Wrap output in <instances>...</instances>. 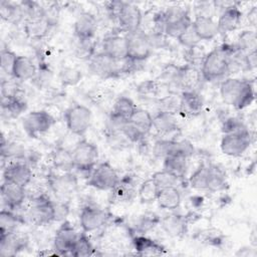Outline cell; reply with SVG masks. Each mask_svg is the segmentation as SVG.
<instances>
[{"label": "cell", "mask_w": 257, "mask_h": 257, "mask_svg": "<svg viewBox=\"0 0 257 257\" xmlns=\"http://www.w3.org/2000/svg\"><path fill=\"white\" fill-rule=\"evenodd\" d=\"M220 95L226 104L236 109H243L249 106L255 99L252 82L234 77H228L221 82Z\"/></svg>", "instance_id": "cell-1"}, {"label": "cell", "mask_w": 257, "mask_h": 257, "mask_svg": "<svg viewBox=\"0 0 257 257\" xmlns=\"http://www.w3.org/2000/svg\"><path fill=\"white\" fill-rule=\"evenodd\" d=\"M229 71V57L225 45L210 51L201 61V73L207 81L219 79Z\"/></svg>", "instance_id": "cell-2"}, {"label": "cell", "mask_w": 257, "mask_h": 257, "mask_svg": "<svg viewBox=\"0 0 257 257\" xmlns=\"http://www.w3.org/2000/svg\"><path fill=\"white\" fill-rule=\"evenodd\" d=\"M125 61L126 58L114 60L100 51L89 59V70L100 78H112L127 73V62L125 63Z\"/></svg>", "instance_id": "cell-3"}, {"label": "cell", "mask_w": 257, "mask_h": 257, "mask_svg": "<svg viewBox=\"0 0 257 257\" xmlns=\"http://www.w3.org/2000/svg\"><path fill=\"white\" fill-rule=\"evenodd\" d=\"M72 159L74 169L79 173L86 174L88 178L97 164L98 149L94 144L81 140L72 149Z\"/></svg>", "instance_id": "cell-4"}, {"label": "cell", "mask_w": 257, "mask_h": 257, "mask_svg": "<svg viewBox=\"0 0 257 257\" xmlns=\"http://www.w3.org/2000/svg\"><path fill=\"white\" fill-rule=\"evenodd\" d=\"M92 119L91 110L83 104H73L64 112L66 128L71 135L82 137L90 126Z\"/></svg>", "instance_id": "cell-5"}, {"label": "cell", "mask_w": 257, "mask_h": 257, "mask_svg": "<svg viewBox=\"0 0 257 257\" xmlns=\"http://www.w3.org/2000/svg\"><path fill=\"white\" fill-rule=\"evenodd\" d=\"M55 123V118L46 110H33L28 112L23 120L24 132L30 138H38L47 133Z\"/></svg>", "instance_id": "cell-6"}, {"label": "cell", "mask_w": 257, "mask_h": 257, "mask_svg": "<svg viewBox=\"0 0 257 257\" xmlns=\"http://www.w3.org/2000/svg\"><path fill=\"white\" fill-rule=\"evenodd\" d=\"M119 179L115 169L108 162H102L94 167L87 178L86 185L96 190L109 191Z\"/></svg>", "instance_id": "cell-7"}, {"label": "cell", "mask_w": 257, "mask_h": 257, "mask_svg": "<svg viewBox=\"0 0 257 257\" xmlns=\"http://www.w3.org/2000/svg\"><path fill=\"white\" fill-rule=\"evenodd\" d=\"M27 215L30 221L35 225H45L55 221L53 201H51L45 193L35 196L32 199V204Z\"/></svg>", "instance_id": "cell-8"}, {"label": "cell", "mask_w": 257, "mask_h": 257, "mask_svg": "<svg viewBox=\"0 0 257 257\" xmlns=\"http://www.w3.org/2000/svg\"><path fill=\"white\" fill-rule=\"evenodd\" d=\"M164 12L167 22L165 28L167 36L178 38L192 24L188 10L183 7L171 6Z\"/></svg>", "instance_id": "cell-9"}, {"label": "cell", "mask_w": 257, "mask_h": 257, "mask_svg": "<svg viewBox=\"0 0 257 257\" xmlns=\"http://www.w3.org/2000/svg\"><path fill=\"white\" fill-rule=\"evenodd\" d=\"M127 39V57L138 62L145 61L150 57L153 51V45L149 33L139 29L136 32L126 34Z\"/></svg>", "instance_id": "cell-10"}, {"label": "cell", "mask_w": 257, "mask_h": 257, "mask_svg": "<svg viewBox=\"0 0 257 257\" xmlns=\"http://www.w3.org/2000/svg\"><path fill=\"white\" fill-rule=\"evenodd\" d=\"M47 184L58 201L67 202L77 189V178L70 172L63 175H50Z\"/></svg>", "instance_id": "cell-11"}, {"label": "cell", "mask_w": 257, "mask_h": 257, "mask_svg": "<svg viewBox=\"0 0 257 257\" xmlns=\"http://www.w3.org/2000/svg\"><path fill=\"white\" fill-rule=\"evenodd\" d=\"M251 145V134L249 131L235 134L223 135L220 148L223 154L229 157L242 156Z\"/></svg>", "instance_id": "cell-12"}, {"label": "cell", "mask_w": 257, "mask_h": 257, "mask_svg": "<svg viewBox=\"0 0 257 257\" xmlns=\"http://www.w3.org/2000/svg\"><path fill=\"white\" fill-rule=\"evenodd\" d=\"M108 220L107 213L94 206H84L79 214V224L85 233L92 232L102 227Z\"/></svg>", "instance_id": "cell-13"}, {"label": "cell", "mask_w": 257, "mask_h": 257, "mask_svg": "<svg viewBox=\"0 0 257 257\" xmlns=\"http://www.w3.org/2000/svg\"><path fill=\"white\" fill-rule=\"evenodd\" d=\"M142 19V12L137 5L128 2H122L116 20L121 29L124 30L126 34L136 32L141 29L140 27Z\"/></svg>", "instance_id": "cell-14"}, {"label": "cell", "mask_w": 257, "mask_h": 257, "mask_svg": "<svg viewBox=\"0 0 257 257\" xmlns=\"http://www.w3.org/2000/svg\"><path fill=\"white\" fill-rule=\"evenodd\" d=\"M136 184L131 177H123L109 190L108 201L111 204H126L132 202L137 196Z\"/></svg>", "instance_id": "cell-15"}, {"label": "cell", "mask_w": 257, "mask_h": 257, "mask_svg": "<svg viewBox=\"0 0 257 257\" xmlns=\"http://www.w3.org/2000/svg\"><path fill=\"white\" fill-rule=\"evenodd\" d=\"M101 52L114 60H121L127 57L126 35L110 34L103 38Z\"/></svg>", "instance_id": "cell-16"}, {"label": "cell", "mask_w": 257, "mask_h": 257, "mask_svg": "<svg viewBox=\"0 0 257 257\" xmlns=\"http://www.w3.org/2000/svg\"><path fill=\"white\" fill-rule=\"evenodd\" d=\"M202 78L201 70L189 63L178 68L176 85L183 91H196Z\"/></svg>", "instance_id": "cell-17"}, {"label": "cell", "mask_w": 257, "mask_h": 257, "mask_svg": "<svg viewBox=\"0 0 257 257\" xmlns=\"http://www.w3.org/2000/svg\"><path fill=\"white\" fill-rule=\"evenodd\" d=\"M77 237L78 234L76 233L74 227L68 221H64L56 230L53 240L54 249L59 254L69 253Z\"/></svg>", "instance_id": "cell-18"}, {"label": "cell", "mask_w": 257, "mask_h": 257, "mask_svg": "<svg viewBox=\"0 0 257 257\" xmlns=\"http://www.w3.org/2000/svg\"><path fill=\"white\" fill-rule=\"evenodd\" d=\"M1 197L7 209L14 210L19 208L26 198V188L15 183L3 180L1 185Z\"/></svg>", "instance_id": "cell-19"}, {"label": "cell", "mask_w": 257, "mask_h": 257, "mask_svg": "<svg viewBox=\"0 0 257 257\" xmlns=\"http://www.w3.org/2000/svg\"><path fill=\"white\" fill-rule=\"evenodd\" d=\"M3 180L26 188L31 183L32 171L27 164L23 162H14L4 169Z\"/></svg>", "instance_id": "cell-20"}, {"label": "cell", "mask_w": 257, "mask_h": 257, "mask_svg": "<svg viewBox=\"0 0 257 257\" xmlns=\"http://www.w3.org/2000/svg\"><path fill=\"white\" fill-rule=\"evenodd\" d=\"M52 25L46 20L42 14L27 17L24 23V32L26 36L32 40H40L44 38Z\"/></svg>", "instance_id": "cell-21"}, {"label": "cell", "mask_w": 257, "mask_h": 257, "mask_svg": "<svg viewBox=\"0 0 257 257\" xmlns=\"http://www.w3.org/2000/svg\"><path fill=\"white\" fill-rule=\"evenodd\" d=\"M192 27L200 40H211L219 33L217 22L209 15H197L192 21Z\"/></svg>", "instance_id": "cell-22"}, {"label": "cell", "mask_w": 257, "mask_h": 257, "mask_svg": "<svg viewBox=\"0 0 257 257\" xmlns=\"http://www.w3.org/2000/svg\"><path fill=\"white\" fill-rule=\"evenodd\" d=\"M97 29V21L95 17L88 13H80L73 24V32L76 38H93Z\"/></svg>", "instance_id": "cell-23"}, {"label": "cell", "mask_w": 257, "mask_h": 257, "mask_svg": "<svg viewBox=\"0 0 257 257\" xmlns=\"http://www.w3.org/2000/svg\"><path fill=\"white\" fill-rule=\"evenodd\" d=\"M241 19L242 12L237 6L232 5L226 7V9H224V11L221 13L217 22L219 33L225 34L234 31L240 25Z\"/></svg>", "instance_id": "cell-24"}, {"label": "cell", "mask_w": 257, "mask_h": 257, "mask_svg": "<svg viewBox=\"0 0 257 257\" xmlns=\"http://www.w3.org/2000/svg\"><path fill=\"white\" fill-rule=\"evenodd\" d=\"M203 98L197 91H183L181 93L180 112L186 116H196L203 109Z\"/></svg>", "instance_id": "cell-25"}, {"label": "cell", "mask_w": 257, "mask_h": 257, "mask_svg": "<svg viewBox=\"0 0 257 257\" xmlns=\"http://www.w3.org/2000/svg\"><path fill=\"white\" fill-rule=\"evenodd\" d=\"M26 246V240L16 235V232L0 235V255L2 257L14 256Z\"/></svg>", "instance_id": "cell-26"}, {"label": "cell", "mask_w": 257, "mask_h": 257, "mask_svg": "<svg viewBox=\"0 0 257 257\" xmlns=\"http://www.w3.org/2000/svg\"><path fill=\"white\" fill-rule=\"evenodd\" d=\"M36 73V66L29 57L23 55L17 56L12 72L13 78L16 80L25 81L34 78Z\"/></svg>", "instance_id": "cell-27"}, {"label": "cell", "mask_w": 257, "mask_h": 257, "mask_svg": "<svg viewBox=\"0 0 257 257\" xmlns=\"http://www.w3.org/2000/svg\"><path fill=\"white\" fill-rule=\"evenodd\" d=\"M163 230L171 237L182 236L187 230V220L178 214L167 215L160 221Z\"/></svg>", "instance_id": "cell-28"}, {"label": "cell", "mask_w": 257, "mask_h": 257, "mask_svg": "<svg viewBox=\"0 0 257 257\" xmlns=\"http://www.w3.org/2000/svg\"><path fill=\"white\" fill-rule=\"evenodd\" d=\"M156 202L162 209L173 211L181 204V194L176 187L163 188L159 191Z\"/></svg>", "instance_id": "cell-29"}, {"label": "cell", "mask_w": 257, "mask_h": 257, "mask_svg": "<svg viewBox=\"0 0 257 257\" xmlns=\"http://www.w3.org/2000/svg\"><path fill=\"white\" fill-rule=\"evenodd\" d=\"M51 160L54 167L64 172H70L74 169L72 151L63 146H57L51 152Z\"/></svg>", "instance_id": "cell-30"}, {"label": "cell", "mask_w": 257, "mask_h": 257, "mask_svg": "<svg viewBox=\"0 0 257 257\" xmlns=\"http://www.w3.org/2000/svg\"><path fill=\"white\" fill-rule=\"evenodd\" d=\"M153 127L161 134H170L179 128L176 114L158 111L153 116Z\"/></svg>", "instance_id": "cell-31"}, {"label": "cell", "mask_w": 257, "mask_h": 257, "mask_svg": "<svg viewBox=\"0 0 257 257\" xmlns=\"http://www.w3.org/2000/svg\"><path fill=\"white\" fill-rule=\"evenodd\" d=\"M24 15L25 12L21 4L6 0L0 1V16L4 21L17 24L22 20Z\"/></svg>", "instance_id": "cell-32"}, {"label": "cell", "mask_w": 257, "mask_h": 257, "mask_svg": "<svg viewBox=\"0 0 257 257\" xmlns=\"http://www.w3.org/2000/svg\"><path fill=\"white\" fill-rule=\"evenodd\" d=\"M188 167V159L178 155H171L164 159L163 170L174 175L178 179L185 176Z\"/></svg>", "instance_id": "cell-33"}, {"label": "cell", "mask_w": 257, "mask_h": 257, "mask_svg": "<svg viewBox=\"0 0 257 257\" xmlns=\"http://www.w3.org/2000/svg\"><path fill=\"white\" fill-rule=\"evenodd\" d=\"M133 243L135 249L141 254H162L166 252L161 244L145 236H136L133 239Z\"/></svg>", "instance_id": "cell-34"}, {"label": "cell", "mask_w": 257, "mask_h": 257, "mask_svg": "<svg viewBox=\"0 0 257 257\" xmlns=\"http://www.w3.org/2000/svg\"><path fill=\"white\" fill-rule=\"evenodd\" d=\"M136 109L137 105L132 98L126 96H119L113 102L110 112L114 115L128 120Z\"/></svg>", "instance_id": "cell-35"}, {"label": "cell", "mask_w": 257, "mask_h": 257, "mask_svg": "<svg viewBox=\"0 0 257 257\" xmlns=\"http://www.w3.org/2000/svg\"><path fill=\"white\" fill-rule=\"evenodd\" d=\"M226 174L216 165H209V178L207 191L218 192L226 187Z\"/></svg>", "instance_id": "cell-36"}, {"label": "cell", "mask_w": 257, "mask_h": 257, "mask_svg": "<svg viewBox=\"0 0 257 257\" xmlns=\"http://www.w3.org/2000/svg\"><path fill=\"white\" fill-rule=\"evenodd\" d=\"M128 121L137 126L140 131H142L145 135L149 134L153 128V116L148 110L143 108L137 107Z\"/></svg>", "instance_id": "cell-37"}, {"label": "cell", "mask_w": 257, "mask_h": 257, "mask_svg": "<svg viewBox=\"0 0 257 257\" xmlns=\"http://www.w3.org/2000/svg\"><path fill=\"white\" fill-rule=\"evenodd\" d=\"M181 95L175 92H169L168 94L157 99V105L159 111L169 112L177 114L180 112Z\"/></svg>", "instance_id": "cell-38"}, {"label": "cell", "mask_w": 257, "mask_h": 257, "mask_svg": "<svg viewBox=\"0 0 257 257\" xmlns=\"http://www.w3.org/2000/svg\"><path fill=\"white\" fill-rule=\"evenodd\" d=\"M1 106H2V110L4 112H7L9 116L17 117L18 115H20L22 112L26 110L27 103L19 95H16L13 97L2 98Z\"/></svg>", "instance_id": "cell-39"}, {"label": "cell", "mask_w": 257, "mask_h": 257, "mask_svg": "<svg viewBox=\"0 0 257 257\" xmlns=\"http://www.w3.org/2000/svg\"><path fill=\"white\" fill-rule=\"evenodd\" d=\"M22 220L10 209H2L0 212V235L15 232Z\"/></svg>", "instance_id": "cell-40"}, {"label": "cell", "mask_w": 257, "mask_h": 257, "mask_svg": "<svg viewBox=\"0 0 257 257\" xmlns=\"http://www.w3.org/2000/svg\"><path fill=\"white\" fill-rule=\"evenodd\" d=\"M160 189L152 178L146 180L138 190V197L143 204H151L156 202Z\"/></svg>", "instance_id": "cell-41"}, {"label": "cell", "mask_w": 257, "mask_h": 257, "mask_svg": "<svg viewBox=\"0 0 257 257\" xmlns=\"http://www.w3.org/2000/svg\"><path fill=\"white\" fill-rule=\"evenodd\" d=\"M236 47L245 55L255 52L257 48L256 32L253 30L243 31L237 39Z\"/></svg>", "instance_id": "cell-42"}, {"label": "cell", "mask_w": 257, "mask_h": 257, "mask_svg": "<svg viewBox=\"0 0 257 257\" xmlns=\"http://www.w3.org/2000/svg\"><path fill=\"white\" fill-rule=\"evenodd\" d=\"M94 253V248L85 235V232L78 235L76 241L74 242L69 254L75 257H85L90 256Z\"/></svg>", "instance_id": "cell-43"}, {"label": "cell", "mask_w": 257, "mask_h": 257, "mask_svg": "<svg viewBox=\"0 0 257 257\" xmlns=\"http://www.w3.org/2000/svg\"><path fill=\"white\" fill-rule=\"evenodd\" d=\"M209 178V165L202 164L189 178L190 186L195 190H207Z\"/></svg>", "instance_id": "cell-44"}, {"label": "cell", "mask_w": 257, "mask_h": 257, "mask_svg": "<svg viewBox=\"0 0 257 257\" xmlns=\"http://www.w3.org/2000/svg\"><path fill=\"white\" fill-rule=\"evenodd\" d=\"M96 42L93 38H76L74 46L75 55L81 59H90L94 55Z\"/></svg>", "instance_id": "cell-45"}, {"label": "cell", "mask_w": 257, "mask_h": 257, "mask_svg": "<svg viewBox=\"0 0 257 257\" xmlns=\"http://www.w3.org/2000/svg\"><path fill=\"white\" fill-rule=\"evenodd\" d=\"M174 140H158L153 147V154L158 159H165L174 154Z\"/></svg>", "instance_id": "cell-46"}, {"label": "cell", "mask_w": 257, "mask_h": 257, "mask_svg": "<svg viewBox=\"0 0 257 257\" xmlns=\"http://www.w3.org/2000/svg\"><path fill=\"white\" fill-rule=\"evenodd\" d=\"M152 179L154 180V182L156 183V185L158 186V188L160 190L163 188H167V187H176L178 180H179L177 177H175L174 175H172L164 170L156 172L152 176Z\"/></svg>", "instance_id": "cell-47"}, {"label": "cell", "mask_w": 257, "mask_h": 257, "mask_svg": "<svg viewBox=\"0 0 257 257\" xmlns=\"http://www.w3.org/2000/svg\"><path fill=\"white\" fill-rule=\"evenodd\" d=\"M17 54H15L12 50H10L9 48H3L1 50V69L4 73H6L7 75H11L12 76V72H13V67L17 58Z\"/></svg>", "instance_id": "cell-48"}, {"label": "cell", "mask_w": 257, "mask_h": 257, "mask_svg": "<svg viewBox=\"0 0 257 257\" xmlns=\"http://www.w3.org/2000/svg\"><path fill=\"white\" fill-rule=\"evenodd\" d=\"M159 83L154 80H147L138 86V93L142 97L155 98L159 94Z\"/></svg>", "instance_id": "cell-49"}, {"label": "cell", "mask_w": 257, "mask_h": 257, "mask_svg": "<svg viewBox=\"0 0 257 257\" xmlns=\"http://www.w3.org/2000/svg\"><path fill=\"white\" fill-rule=\"evenodd\" d=\"M59 77H60V80L63 84H65V85H74L80 80L81 73L76 68L63 67L60 70Z\"/></svg>", "instance_id": "cell-50"}, {"label": "cell", "mask_w": 257, "mask_h": 257, "mask_svg": "<svg viewBox=\"0 0 257 257\" xmlns=\"http://www.w3.org/2000/svg\"><path fill=\"white\" fill-rule=\"evenodd\" d=\"M177 39L179 40V42L182 45H184L185 47H187L189 49L196 47L199 44V42L201 41L200 38L195 33V31L192 27V24Z\"/></svg>", "instance_id": "cell-51"}, {"label": "cell", "mask_w": 257, "mask_h": 257, "mask_svg": "<svg viewBox=\"0 0 257 257\" xmlns=\"http://www.w3.org/2000/svg\"><path fill=\"white\" fill-rule=\"evenodd\" d=\"M248 131L247 126L244 124L242 120L237 117H229L227 118L222 125L223 135L225 134H235V133H242Z\"/></svg>", "instance_id": "cell-52"}, {"label": "cell", "mask_w": 257, "mask_h": 257, "mask_svg": "<svg viewBox=\"0 0 257 257\" xmlns=\"http://www.w3.org/2000/svg\"><path fill=\"white\" fill-rule=\"evenodd\" d=\"M107 143L111 148L114 149H124L132 143L121 132H112L107 135Z\"/></svg>", "instance_id": "cell-53"}, {"label": "cell", "mask_w": 257, "mask_h": 257, "mask_svg": "<svg viewBox=\"0 0 257 257\" xmlns=\"http://www.w3.org/2000/svg\"><path fill=\"white\" fill-rule=\"evenodd\" d=\"M195 153L194 146L192 145L191 142L187 140H181V141H175L174 142V154L173 155H178L185 157L189 159L192 157Z\"/></svg>", "instance_id": "cell-54"}, {"label": "cell", "mask_w": 257, "mask_h": 257, "mask_svg": "<svg viewBox=\"0 0 257 257\" xmlns=\"http://www.w3.org/2000/svg\"><path fill=\"white\" fill-rule=\"evenodd\" d=\"M132 143H141L146 135L140 131L137 126H135L132 122L126 121L123 127L120 131Z\"/></svg>", "instance_id": "cell-55"}, {"label": "cell", "mask_w": 257, "mask_h": 257, "mask_svg": "<svg viewBox=\"0 0 257 257\" xmlns=\"http://www.w3.org/2000/svg\"><path fill=\"white\" fill-rule=\"evenodd\" d=\"M19 87L18 84L13 80L2 79L1 81V96L2 98H8L18 95Z\"/></svg>", "instance_id": "cell-56"}, {"label": "cell", "mask_w": 257, "mask_h": 257, "mask_svg": "<svg viewBox=\"0 0 257 257\" xmlns=\"http://www.w3.org/2000/svg\"><path fill=\"white\" fill-rule=\"evenodd\" d=\"M88 97L95 103H102L103 101H106L110 97V91L107 89H103L101 87L92 89L90 92H88Z\"/></svg>", "instance_id": "cell-57"}, {"label": "cell", "mask_w": 257, "mask_h": 257, "mask_svg": "<svg viewBox=\"0 0 257 257\" xmlns=\"http://www.w3.org/2000/svg\"><path fill=\"white\" fill-rule=\"evenodd\" d=\"M160 221L161 220L154 214H151L150 216L145 215L141 218V221L139 223V228H140V230L146 232V231H149L152 228H154Z\"/></svg>", "instance_id": "cell-58"}, {"label": "cell", "mask_w": 257, "mask_h": 257, "mask_svg": "<svg viewBox=\"0 0 257 257\" xmlns=\"http://www.w3.org/2000/svg\"><path fill=\"white\" fill-rule=\"evenodd\" d=\"M256 15H257V11H256V7H253L249 13H248V19L249 21L252 23V25H255L256 23Z\"/></svg>", "instance_id": "cell-59"}]
</instances>
